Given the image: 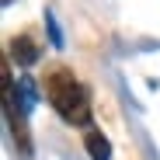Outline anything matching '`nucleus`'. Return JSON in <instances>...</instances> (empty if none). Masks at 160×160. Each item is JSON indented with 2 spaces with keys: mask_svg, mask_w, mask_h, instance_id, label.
<instances>
[{
  "mask_svg": "<svg viewBox=\"0 0 160 160\" xmlns=\"http://www.w3.org/2000/svg\"><path fill=\"white\" fill-rule=\"evenodd\" d=\"M45 28H49V42H52V49H63V45H66L63 28H59V21H56V14H52V11H45Z\"/></svg>",
  "mask_w": 160,
  "mask_h": 160,
  "instance_id": "4",
  "label": "nucleus"
},
{
  "mask_svg": "<svg viewBox=\"0 0 160 160\" xmlns=\"http://www.w3.org/2000/svg\"><path fill=\"white\" fill-rule=\"evenodd\" d=\"M0 4H4V7H11V4H14V0H0Z\"/></svg>",
  "mask_w": 160,
  "mask_h": 160,
  "instance_id": "5",
  "label": "nucleus"
},
{
  "mask_svg": "<svg viewBox=\"0 0 160 160\" xmlns=\"http://www.w3.org/2000/svg\"><path fill=\"white\" fill-rule=\"evenodd\" d=\"M45 98L49 104L59 112V118L66 125H77V129H91L94 122V112H91V94L87 87L73 77V70L66 66H56L49 77H45Z\"/></svg>",
  "mask_w": 160,
  "mask_h": 160,
  "instance_id": "1",
  "label": "nucleus"
},
{
  "mask_svg": "<svg viewBox=\"0 0 160 160\" xmlns=\"http://www.w3.org/2000/svg\"><path fill=\"white\" fill-rule=\"evenodd\" d=\"M84 146H87L91 160H112V143H108V136H101L94 125L84 129Z\"/></svg>",
  "mask_w": 160,
  "mask_h": 160,
  "instance_id": "3",
  "label": "nucleus"
},
{
  "mask_svg": "<svg viewBox=\"0 0 160 160\" xmlns=\"http://www.w3.org/2000/svg\"><path fill=\"white\" fill-rule=\"evenodd\" d=\"M11 59L18 66H35L38 63V45L32 42V35H14L11 38Z\"/></svg>",
  "mask_w": 160,
  "mask_h": 160,
  "instance_id": "2",
  "label": "nucleus"
}]
</instances>
